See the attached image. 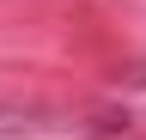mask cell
Segmentation results:
<instances>
[{
	"mask_svg": "<svg viewBox=\"0 0 146 140\" xmlns=\"http://www.w3.org/2000/svg\"><path fill=\"white\" fill-rule=\"evenodd\" d=\"M43 110H31V104H0V134H31Z\"/></svg>",
	"mask_w": 146,
	"mask_h": 140,
	"instance_id": "cell-2",
	"label": "cell"
},
{
	"mask_svg": "<svg viewBox=\"0 0 146 140\" xmlns=\"http://www.w3.org/2000/svg\"><path fill=\"white\" fill-rule=\"evenodd\" d=\"M85 134L91 140H134V116H128V110H98L85 122Z\"/></svg>",
	"mask_w": 146,
	"mask_h": 140,
	"instance_id": "cell-1",
	"label": "cell"
}]
</instances>
